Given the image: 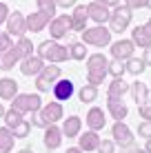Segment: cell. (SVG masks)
I'll list each match as a JSON object with an SVG mask.
<instances>
[{
	"label": "cell",
	"mask_w": 151,
	"mask_h": 153,
	"mask_svg": "<svg viewBox=\"0 0 151 153\" xmlns=\"http://www.w3.org/2000/svg\"><path fill=\"white\" fill-rule=\"evenodd\" d=\"M65 118V109H62V102L54 100V102H47L38 111L31 113V126H38V129H47L49 124H58L60 120Z\"/></svg>",
	"instance_id": "obj_1"
},
{
	"label": "cell",
	"mask_w": 151,
	"mask_h": 153,
	"mask_svg": "<svg viewBox=\"0 0 151 153\" xmlns=\"http://www.w3.org/2000/svg\"><path fill=\"white\" fill-rule=\"evenodd\" d=\"M36 49H38L36 56H40L45 62H51V65H60V62H65V60H71L69 47L60 45L58 40H42Z\"/></svg>",
	"instance_id": "obj_2"
},
{
	"label": "cell",
	"mask_w": 151,
	"mask_h": 153,
	"mask_svg": "<svg viewBox=\"0 0 151 153\" xmlns=\"http://www.w3.org/2000/svg\"><path fill=\"white\" fill-rule=\"evenodd\" d=\"M131 18H133V11L127 7V4H116L109 13V29L113 33H122V31L129 29L131 25Z\"/></svg>",
	"instance_id": "obj_3"
},
{
	"label": "cell",
	"mask_w": 151,
	"mask_h": 153,
	"mask_svg": "<svg viewBox=\"0 0 151 153\" xmlns=\"http://www.w3.org/2000/svg\"><path fill=\"white\" fill-rule=\"evenodd\" d=\"M82 42L87 47H109L111 45V29L105 27V25L87 27L82 31Z\"/></svg>",
	"instance_id": "obj_4"
},
{
	"label": "cell",
	"mask_w": 151,
	"mask_h": 153,
	"mask_svg": "<svg viewBox=\"0 0 151 153\" xmlns=\"http://www.w3.org/2000/svg\"><path fill=\"white\" fill-rule=\"evenodd\" d=\"M42 104L45 102H42V98H40V93H18V96L11 100V107L16 111H20L22 115L38 111Z\"/></svg>",
	"instance_id": "obj_5"
},
{
	"label": "cell",
	"mask_w": 151,
	"mask_h": 153,
	"mask_svg": "<svg viewBox=\"0 0 151 153\" xmlns=\"http://www.w3.org/2000/svg\"><path fill=\"white\" fill-rule=\"evenodd\" d=\"M62 76V69L60 65H45V69L36 76V89H38V93H47L51 91V87H54V82L58 80V78Z\"/></svg>",
	"instance_id": "obj_6"
},
{
	"label": "cell",
	"mask_w": 151,
	"mask_h": 153,
	"mask_svg": "<svg viewBox=\"0 0 151 153\" xmlns=\"http://www.w3.org/2000/svg\"><path fill=\"white\" fill-rule=\"evenodd\" d=\"M111 135H113V142H116V146H120V149H124V146H133L136 144V135H133V131L127 126V122L124 120H116L111 126Z\"/></svg>",
	"instance_id": "obj_7"
},
{
	"label": "cell",
	"mask_w": 151,
	"mask_h": 153,
	"mask_svg": "<svg viewBox=\"0 0 151 153\" xmlns=\"http://www.w3.org/2000/svg\"><path fill=\"white\" fill-rule=\"evenodd\" d=\"M4 31H7L11 38H22L27 33V20H25V13L20 11H9V18L4 22Z\"/></svg>",
	"instance_id": "obj_8"
},
{
	"label": "cell",
	"mask_w": 151,
	"mask_h": 153,
	"mask_svg": "<svg viewBox=\"0 0 151 153\" xmlns=\"http://www.w3.org/2000/svg\"><path fill=\"white\" fill-rule=\"evenodd\" d=\"M69 31H71V16L62 13V16H54V18H51V22H49L51 40H62Z\"/></svg>",
	"instance_id": "obj_9"
},
{
	"label": "cell",
	"mask_w": 151,
	"mask_h": 153,
	"mask_svg": "<svg viewBox=\"0 0 151 153\" xmlns=\"http://www.w3.org/2000/svg\"><path fill=\"white\" fill-rule=\"evenodd\" d=\"M109 51H111V58L113 60H129V58L133 56V51H136V45L131 42V38H120L116 42H111L109 45Z\"/></svg>",
	"instance_id": "obj_10"
},
{
	"label": "cell",
	"mask_w": 151,
	"mask_h": 153,
	"mask_svg": "<svg viewBox=\"0 0 151 153\" xmlns=\"http://www.w3.org/2000/svg\"><path fill=\"white\" fill-rule=\"evenodd\" d=\"M51 93H54V100H58V102H67V100L74 98L76 87H74V82H71L69 78H58V80L54 82V87H51Z\"/></svg>",
	"instance_id": "obj_11"
},
{
	"label": "cell",
	"mask_w": 151,
	"mask_h": 153,
	"mask_svg": "<svg viewBox=\"0 0 151 153\" xmlns=\"http://www.w3.org/2000/svg\"><path fill=\"white\" fill-rule=\"evenodd\" d=\"M18 67H20V73L22 76H27V78H31V76H38L40 71L45 69V60L40 56H36V53H31V56H27V58H22V60L18 62Z\"/></svg>",
	"instance_id": "obj_12"
},
{
	"label": "cell",
	"mask_w": 151,
	"mask_h": 153,
	"mask_svg": "<svg viewBox=\"0 0 151 153\" xmlns=\"http://www.w3.org/2000/svg\"><path fill=\"white\" fill-rule=\"evenodd\" d=\"M25 20H27V31H31V33H38V31H45L47 27H49L51 22V16H47L45 11H31L29 16H25Z\"/></svg>",
	"instance_id": "obj_13"
},
{
	"label": "cell",
	"mask_w": 151,
	"mask_h": 153,
	"mask_svg": "<svg viewBox=\"0 0 151 153\" xmlns=\"http://www.w3.org/2000/svg\"><path fill=\"white\" fill-rule=\"evenodd\" d=\"M62 129L58 124H49L45 129V135H42V144H45V149L47 151H56V149H60V144H62Z\"/></svg>",
	"instance_id": "obj_14"
},
{
	"label": "cell",
	"mask_w": 151,
	"mask_h": 153,
	"mask_svg": "<svg viewBox=\"0 0 151 153\" xmlns=\"http://www.w3.org/2000/svg\"><path fill=\"white\" fill-rule=\"evenodd\" d=\"M87 22H89V13H87V4H76V9L71 11V31H82L87 29Z\"/></svg>",
	"instance_id": "obj_15"
},
{
	"label": "cell",
	"mask_w": 151,
	"mask_h": 153,
	"mask_svg": "<svg viewBox=\"0 0 151 153\" xmlns=\"http://www.w3.org/2000/svg\"><path fill=\"white\" fill-rule=\"evenodd\" d=\"M87 13H89V20H93L96 25H105V22H109V13H111V9L93 0V2L87 4Z\"/></svg>",
	"instance_id": "obj_16"
},
{
	"label": "cell",
	"mask_w": 151,
	"mask_h": 153,
	"mask_svg": "<svg viewBox=\"0 0 151 153\" xmlns=\"http://www.w3.org/2000/svg\"><path fill=\"white\" fill-rule=\"evenodd\" d=\"M85 122L91 131H102L105 124H107V113L102 111L100 107H91L89 113H87V118H85Z\"/></svg>",
	"instance_id": "obj_17"
},
{
	"label": "cell",
	"mask_w": 151,
	"mask_h": 153,
	"mask_svg": "<svg viewBox=\"0 0 151 153\" xmlns=\"http://www.w3.org/2000/svg\"><path fill=\"white\" fill-rule=\"evenodd\" d=\"M100 135H98V131H85V133H80L78 135V146H80L85 153H93L98 149V144H100Z\"/></svg>",
	"instance_id": "obj_18"
},
{
	"label": "cell",
	"mask_w": 151,
	"mask_h": 153,
	"mask_svg": "<svg viewBox=\"0 0 151 153\" xmlns=\"http://www.w3.org/2000/svg\"><path fill=\"white\" fill-rule=\"evenodd\" d=\"M20 60H22V56H20V51L16 49V42H13L11 49L0 51V71H11Z\"/></svg>",
	"instance_id": "obj_19"
},
{
	"label": "cell",
	"mask_w": 151,
	"mask_h": 153,
	"mask_svg": "<svg viewBox=\"0 0 151 153\" xmlns=\"http://www.w3.org/2000/svg\"><path fill=\"white\" fill-rule=\"evenodd\" d=\"M62 135H67V138H78L82 131V120L80 115H69V118H62Z\"/></svg>",
	"instance_id": "obj_20"
},
{
	"label": "cell",
	"mask_w": 151,
	"mask_h": 153,
	"mask_svg": "<svg viewBox=\"0 0 151 153\" xmlns=\"http://www.w3.org/2000/svg\"><path fill=\"white\" fill-rule=\"evenodd\" d=\"M107 111L113 120H124L129 115V109L122 102V98H107Z\"/></svg>",
	"instance_id": "obj_21"
},
{
	"label": "cell",
	"mask_w": 151,
	"mask_h": 153,
	"mask_svg": "<svg viewBox=\"0 0 151 153\" xmlns=\"http://www.w3.org/2000/svg\"><path fill=\"white\" fill-rule=\"evenodd\" d=\"M18 96V82L13 78H2L0 80V100H11Z\"/></svg>",
	"instance_id": "obj_22"
},
{
	"label": "cell",
	"mask_w": 151,
	"mask_h": 153,
	"mask_svg": "<svg viewBox=\"0 0 151 153\" xmlns=\"http://www.w3.org/2000/svg\"><path fill=\"white\" fill-rule=\"evenodd\" d=\"M129 93H131V98H133L136 104H142V102L149 100V87L144 82H131L129 84Z\"/></svg>",
	"instance_id": "obj_23"
},
{
	"label": "cell",
	"mask_w": 151,
	"mask_h": 153,
	"mask_svg": "<svg viewBox=\"0 0 151 153\" xmlns=\"http://www.w3.org/2000/svg\"><path fill=\"white\" fill-rule=\"evenodd\" d=\"M16 144V135L9 126H0V153H11Z\"/></svg>",
	"instance_id": "obj_24"
},
{
	"label": "cell",
	"mask_w": 151,
	"mask_h": 153,
	"mask_svg": "<svg viewBox=\"0 0 151 153\" xmlns=\"http://www.w3.org/2000/svg\"><path fill=\"white\" fill-rule=\"evenodd\" d=\"M124 93H129V82H124L122 78H113V80L109 82L107 98H122Z\"/></svg>",
	"instance_id": "obj_25"
},
{
	"label": "cell",
	"mask_w": 151,
	"mask_h": 153,
	"mask_svg": "<svg viewBox=\"0 0 151 153\" xmlns=\"http://www.w3.org/2000/svg\"><path fill=\"white\" fill-rule=\"evenodd\" d=\"M131 42L136 47H142V49H144V47H151V33L144 29V25L131 29Z\"/></svg>",
	"instance_id": "obj_26"
},
{
	"label": "cell",
	"mask_w": 151,
	"mask_h": 153,
	"mask_svg": "<svg viewBox=\"0 0 151 153\" xmlns=\"http://www.w3.org/2000/svg\"><path fill=\"white\" fill-rule=\"evenodd\" d=\"M107 56L105 53H91L87 56V71H107Z\"/></svg>",
	"instance_id": "obj_27"
},
{
	"label": "cell",
	"mask_w": 151,
	"mask_h": 153,
	"mask_svg": "<svg viewBox=\"0 0 151 153\" xmlns=\"http://www.w3.org/2000/svg\"><path fill=\"white\" fill-rule=\"evenodd\" d=\"M78 100H80L82 104H91L93 100H98V87H93V84H82L80 89H78Z\"/></svg>",
	"instance_id": "obj_28"
},
{
	"label": "cell",
	"mask_w": 151,
	"mask_h": 153,
	"mask_svg": "<svg viewBox=\"0 0 151 153\" xmlns=\"http://www.w3.org/2000/svg\"><path fill=\"white\" fill-rule=\"evenodd\" d=\"M124 69H127V73H131V76H142L144 69H147V65L142 62V58H129V60H124Z\"/></svg>",
	"instance_id": "obj_29"
},
{
	"label": "cell",
	"mask_w": 151,
	"mask_h": 153,
	"mask_svg": "<svg viewBox=\"0 0 151 153\" xmlns=\"http://www.w3.org/2000/svg\"><path fill=\"white\" fill-rule=\"evenodd\" d=\"M69 56H71V60H78V62H82V60H87V56H89V51H87V45L85 42H71L69 45Z\"/></svg>",
	"instance_id": "obj_30"
},
{
	"label": "cell",
	"mask_w": 151,
	"mask_h": 153,
	"mask_svg": "<svg viewBox=\"0 0 151 153\" xmlns=\"http://www.w3.org/2000/svg\"><path fill=\"white\" fill-rule=\"evenodd\" d=\"M11 131H13L16 140H25V138H29V135H31V122H29L27 118H22V120H20V122L11 129Z\"/></svg>",
	"instance_id": "obj_31"
},
{
	"label": "cell",
	"mask_w": 151,
	"mask_h": 153,
	"mask_svg": "<svg viewBox=\"0 0 151 153\" xmlns=\"http://www.w3.org/2000/svg\"><path fill=\"white\" fill-rule=\"evenodd\" d=\"M22 118H25V115L20 113V111H16L13 107H9L7 111H4V118H2V120H4V126H9V129H13V126L18 124V122H20V120H22Z\"/></svg>",
	"instance_id": "obj_32"
},
{
	"label": "cell",
	"mask_w": 151,
	"mask_h": 153,
	"mask_svg": "<svg viewBox=\"0 0 151 153\" xmlns=\"http://www.w3.org/2000/svg\"><path fill=\"white\" fill-rule=\"evenodd\" d=\"M107 73H109L111 78H122L124 73H127V69H124V62H122V60H109Z\"/></svg>",
	"instance_id": "obj_33"
},
{
	"label": "cell",
	"mask_w": 151,
	"mask_h": 153,
	"mask_svg": "<svg viewBox=\"0 0 151 153\" xmlns=\"http://www.w3.org/2000/svg\"><path fill=\"white\" fill-rule=\"evenodd\" d=\"M16 49L20 51V56L22 58H27L33 53V42H31L27 36H22V38H18V42H16Z\"/></svg>",
	"instance_id": "obj_34"
},
{
	"label": "cell",
	"mask_w": 151,
	"mask_h": 153,
	"mask_svg": "<svg viewBox=\"0 0 151 153\" xmlns=\"http://www.w3.org/2000/svg\"><path fill=\"white\" fill-rule=\"evenodd\" d=\"M107 76H109L107 71H87V82L93 84V87H100Z\"/></svg>",
	"instance_id": "obj_35"
},
{
	"label": "cell",
	"mask_w": 151,
	"mask_h": 153,
	"mask_svg": "<svg viewBox=\"0 0 151 153\" xmlns=\"http://www.w3.org/2000/svg\"><path fill=\"white\" fill-rule=\"evenodd\" d=\"M38 9L54 18V16H56V9H58V4H56V0H38Z\"/></svg>",
	"instance_id": "obj_36"
},
{
	"label": "cell",
	"mask_w": 151,
	"mask_h": 153,
	"mask_svg": "<svg viewBox=\"0 0 151 153\" xmlns=\"http://www.w3.org/2000/svg\"><path fill=\"white\" fill-rule=\"evenodd\" d=\"M96 153H116V142L113 140H100Z\"/></svg>",
	"instance_id": "obj_37"
},
{
	"label": "cell",
	"mask_w": 151,
	"mask_h": 153,
	"mask_svg": "<svg viewBox=\"0 0 151 153\" xmlns=\"http://www.w3.org/2000/svg\"><path fill=\"white\" fill-rule=\"evenodd\" d=\"M138 135L144 138V140L151 138V122H149V120H142V122L138 124Z\"/></svg>",
	"instance_id": "obj_38"
},
{
	"label": "cell",
	"mask_w": 151,
	"mask_h": 153,
	"mask_svg": "<svg viewBox=\"0 0 151 153\" xmlns=\"http://www.w3.org/2000/svg\"><path fill=\"white\" fill-rule=\"evenodd\" d=\"M11 47H13V38L2 29V33H0V51H7V49H11Z\"/></svg>",
	"instance_id": "obj_39"
},
{
	"label": "cell",
	"mask_w": 151,
	"mask_h": 153,
	"mask_svg": "<svg viewBox=\"0 0 151 153\" xmlns=\"http://www.w3.org/2000/svg\"><path fill=\"white\" fill-rule=\"evenodd\" d=\"M138 113H140V118H142V120H149V122H151V100L138 104Z\"/></svg>",
	"instance_id": "obj_40"
},
{
	"label": "cell",
	"mask_w": 151,
	"mask_h": 153,
	"mask_svg": "<svg viewBox=\"0 0 151 153\" xmlns=\"http://www.w3.org/2000/svg\"><path fill=\"white\" fill-rule=\"evenodd\" d=\"M124 4H127L131 11H138V9L147 7V0H124Z\"/></svg>",
	"instance_id": "obj_41"
},
{
	"label": "cell",
	"mask_w": 151,
	"mask_h": 153,
	"mask_svg": "<svg viewBox=\"0 0 151 153\" xmlns=\"http://www.w3.org/2000/svg\"><path fill=\"white\" fill-rule=\"evenodd\" d=\"M7 18H9V7L2 2V0H0V27L7 22Z\"/></svg>",
	"instance_id": "obj_42"
},
{
	"label": "cell",
	"mask_w": 151,
	"mask_h": 153,
	"mask_svg": "<svg viewBox=\"0 0 151 153\" xmlns=\"http://www.w3.org/2000/svg\"><path fill=\"white\" fill-rule=\"evenodd\" d=\"M76 2H78V0H56V4H58V7H62V9L76 7Z\"/></svg>",
	"instance_id": "obj_43"
},
{
	"label": "cell",
	"mask_w": 151,
	"mask_h": 153,
	"mask_svg": "<svg viewBox=\"0 0 151 153\" xmlns=\"http://www.w3.org/2000/svg\"><path fill=\"white\" fill-rule=\"evenodd\" d=\"M142 62L147 67H151V47H144V53H142Z\"/></svg>",
	"instance_id": "obj_44"
},
{
	"label": "cell",
	"mask_w": 151,
	"mask_h": 153,
	"mask_svg": "<svg viewBox=\"0 0 151 153\" xmlns=\"http://www.w3.org/2000/svg\"><path fill=\"white\" fill-rule=\"evenodd\" d=\"M96 2H100V4H105V7L113 9V7H116V4H120V0H96Z\"/></svg>",
	"instance_id": "obj_45"
},
{
	"label": "cell",
	"mask_w": 151,
	"mask_h": 153,
	"mask_svg": "<svg viewBox=\"0 0 151 153\" xmlns=\"http://www.w3.org/2000/svg\"><path fill=\"white\" fill-rule=\"evenodd\" d=\"M67 153H85L80 149V146H69V149H67Z\"/></svg>",
	"instance_id": "obj_46"
},
{
	"label": "cell",
	"mask_w": 151,
	"mask_h": 153,
	"mask_svg": "<svg viewBox=\"0 0 151 153\" xmlns=\"http://www.w3.org/2000/svg\"><path fill=\"white\" fill-rule=\"evenodd\" d=\"M129 153H147V151H144V149H138V146L133 144V146H131V151H129Z\"/></svg>",
	"instance_id": "obj_47"
},
{
	"label": "cell",
	"mask_w": 151,
	"mask_h": 153,
	"mask_svg": "<svg viewBox=\"0 0 151 153\" xmlns=\"http://www.w3.org/2000/svg\"><path fill=\"white\" fill-rule=\"evenodd\" d=\"M4 111H7V109H4V104H2V102H0V120H2V118H4Z\"/></svg>",
	"instance_id": "obj_48"
},
{
	"label": "cell",
	"mask_w": 151,
	"mask_h": 153,
	"mask_svg": "<svg viewBox=\"0 0 151 153\" xmlns=\"http://www.w3.org/2000/svg\"><path fill=\"white\" fill-rule=\"evenodd\" d=\"M144 151H147V153H151V138L147 140V144H144Z\"/></svg>",
	"instance_id": "obj_49"
},
{
	"label": "cell",
	"mask_w": 151,
	"mask_h": 153,
	"mask_svg": "<svg viewBox=\"0 0 151 153\" xmlns=\"http://www.w3.org/2000/svg\"><path fill=\"white\" fill-rule=\"evenodd\" d=\"M144 29H147V31H149V33H151V18L147 20V22H144Z\"/></svg>",
	"instance_id": "obj_50"
},
{
	"label": "cell",
	"mask_w": 151,
	"mask_h": 153,
	"mask_svg": "<svg viewBox=\"0 0 151 153\" xmlns=\"http://www.w3.org/2000/svg\"><path fill=\"white\" fill-rule=\"evenodd\" d=\"M18 153H33L31 149H22V151H18Z\"/></svg>",
	"instance_id": "obj_51"
},
{
	"label": "cell",
	"mask_w": 151,
	"mask_h": 153,
	"mask_svg": "<svg viewBox=\"0 0 151 153\" xmlns=\"http://www.w3.org/2000/svg\"><path fill=\"white\" fill-rule=\"evenodd\" d=\"M147 9H151V0H147Z\"/></svg>",
	"instance_id": "obj_52"
},
{
	"label": "cell",
	"mask_w": 151,
	"mask_h": 153,
	"mask_svg": "<svg viewBox=\"0 0 151 153\" xmlns=\"http://www.w3.org/2000/svg\"><path fill=\"white\" fill-rule=\"evenodd\" d=\"M149 98H151V84H149Z\"/></svg>",
	"instance_id": "obj_53"
},
{
	"label": "cell",
	"mask_w": 151,
	"mask_h": 153,
	"mask_svg": "<svg viewBox=\"0 0 151 153\" xmlns=\"http://www.w3.org/2000/svg\"><path fill=\"white\" fill-rule=\"evenodd\" d=\"M0 33H2V29H0Z\"/></svg>",
	"instance_id": "obj_54"
}]
</instances>
